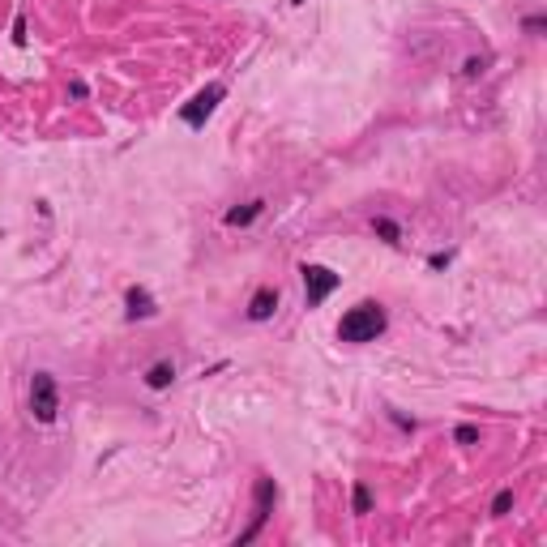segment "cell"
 Segmentation results:
<instances>
[{
	"label": "cell",
	"mask_w": 547,
	"mask_h": 547,
	"mask_svg": "<svg viewBox=\"0 0 547 547\" xmlns=\"http://www.w3.org/2000/svg\"><path fill=\"white\" fill-rule=\"evenodd\" d=\"M385 330H389L385 304H377V300H359L355 308H346V312H342V321H338V342L364 346V342H377Z\"/></svg>",
	"instance_id": "obj_1"
},
{
	"label": "cell",
	"mask_w": 547,
	"mask_h": 547,
	"mask_svg": "<svg viewBox=\"0 0 547 547\" xmlns=\"http://www.w3.org/2000/svg\"><path fill=\"white\" fill-rule=\"evenodd\" d=\"M30 415L35 424H56L60 415V385L52 372H35L30 377Z\"/></svg>",
	"instance_id": "obj_2"
},
{
	"label": "cell",
	"mask_w": 547,
	"mask_h": 547,
	"mask_svg": "<svg viewBox=\"0 0 547 547\" xmlns=\"http://www.w3.org/2000/svg\"><path fill=\"white\" fill-rule=\"evenodd\" d=\"M300 278H304V300H308V308H321L342 287V274H334L330 265H316V261H304L300 265Z\"/></svg>",
	"instance_id": "obj_3"
},
{
	"label": "cell",
	"mask_w": 547,
	"mask_h": 547,
	"mask_svg": "<svg viewBox=\"0 0 547 547\" xmlns=\"http://www.w3.org/2000/svg\"><path fill=\"white\" fill-rule=\"evenodd\" d=\"M274 505H278V483H274L269 475H261L257 479V487H253V526L248 530H240V539H235V547H244V543H253L261 530H265V521H269V513H274Z\"/></svg>",
	"instance_id": "obj_4"
},
{
	"label": "cell",
	"mask_w": 547,
	"mask_h": 547,
	"mask_svg": "<svg viewBox=\"0 0 547 547\" xmlns=\"http://www.w3.org/2000/svg\"><path fill=\"white\" fill-rule=\"evenodd\" d=\"M222 98H227V86H222V82H210L206 90H197L188 103L180 107V120L188 124V129H206V120L214 116V107L222 103Z\"/></svg>",
	"instance_id": "obj_5"
},
{
	"label": "cell",
	"mask_w": 547,
	"mask_h": 547,
	"mask_svg": "<svg viewBox=\"0 0 547 547\" xmlns=\"http://www.w3.org/2000/svg\"><path fill=\"white\" fill-rule=\"evenodd\" d=\"M278 300H283L278 287H257V291H253V300H248V308H244V316L253 321V325H265V321L278 312Z\"/></svg>",
	"instance_id": "obj_6"
},
{
	"label": "cell",
	"mask_w": 547,
	"mask_h": 547,
	"mask_svg": "<svg viewBox=\"0 0 547 547\" xmlns=\"http://www.w3.org/2000/svg\"><path fill=\"white\" fill-rule=\"evenodd\" d=\"M154 312H159V304H154V295L145 287H129V291H124V316H129V321H150Z\"/></svg>",
	"instance_id": "obj_7"
},
{
	"label": "cell",
	"mask_w": 547,
	"mask_h": 547,
	"mask_svg": "<svg viewBox=\"0 0 547 547\" xmlns=\"http://www.w3.org/2000/svg\"><path fill=\"white\" fill-rule=\"evenodd\" d=\"M141 381H145V389H154V393L171 389V385H176V359H159V364H150Z\"/></svg>",
	"instance_id": "obj_8"
},
{
	"label": "cell",
	"mask_w": 547,
	"mask_h": 547,
	"mask_svg": "<svg viewBox=\"0 0 547 547\" xmlns=\"http://www.w3.org/2000/svg\"><path fill=\"white\" fill-rule=\"evenodd\" d=\"M261 214H265V197H253V201L227 210V214H222V222H227V227H248V222H257Z\"/></svg>",
	"instance_id": "obj_9"
},
{
	"label": "cell",
	"mask_w": 547,
	"mask_h": 547,
	"mask_svg": "<svg viewBox=\"0 0 547 547\" xmlns=\"http://www.w3.org/2000/svg\"><path fill=\"white\" fill-rule=\"evenodd\" d=\"M372 235H381L385 244H402V227H397V222L393 218H385V214H377V218H372Z\"/></svg>",
	"instance_id": "obj_10"
},
{
	"label": "cell",
	"mask_w": 547,
	"mask_h": 547,
	"mask_svg": "<svg viewBox=\"0 0 547 547\" xmlns=\"http://www.w3.org/2000/svg\"><path fill=\"white\" fill-rule=\"evenodd\" d=\"M351 509H355V517H364V513H372V487L359 479L355 487H351Z\"/></svg>",
	"instance_id": "obj_11"
},
{
	"label": "cell",
	"mask_w": 547,
	"mask_h": 547,
	"mask_svg": "<svg viewBox=\"0 0 547 547\" xmlns=\"http://www.w3.org/2000/svg\"><path fill=\"white\" fill-rule=\"evenodd\" d=\"M483 73H487V56H466V60H462V78H466V82L483 78Z\"/></svg>",
	"instance_id": "obj_12"
},
{
	"label": "cell",
	"mask_w": 547,
	"mask_h": 547,
	"mask_svg": "<svg viewBox=\"0 0 547 547\" xmlns=\"http://www.w3.org/2000/svg\"><path fill=\"white\" fill-rule=\"evenodd\" d=\"M509 509H513V487L496 492V501H492V517H509Z\"/></svg>",
	"instance_id": "obj_13"
},
{
	"label": "cell",
	"mask_w": 547,
	"mask_h": 547,
	"mask_svg": "<svg viewBox=\"0 0 547 547\" xmlns=\"http://www.w3.org/2000/svg\"><path fill=\"white\" fill-rule=\"evenodd\" d=\"M454 440L470 449V445H479V428H475V424H458V428H454Z\"/></svg>",
	"instance_id": "obj_14"
},
{
	"label": "cell",
	"mask_w": 547,
	"mask_h": 547,
	"mask_svg": "<svg viewBox=\"0 0 547 547\" xmlns=\"http://www.w3.org/2000/svg\"><path fill=\"white\" fill-rule=\"evenodd\" d=\"M521 30H526V35H543V30H547V17H543V13L521 17Z\"/></svg>",
	"instance_id": "obj_15"
},
{
	"label": "cell",
	"mask_w": 547,
	"mask_h": 547,
	"mask_svg": "<svg viewBox=\"0 0 547 547\" xmlns=\"http://www.w3.org/2000/svg\"><path fill=\"white\" fill-rule=\"evenodd\" d=\"M13 43H17V47L26 43V17H21V13H17V21H13Z\"/></svg>",
	"instance_id": "obj_16"
},
{
	"label": "cell",
	"mask_w": 547,
	"mask_h": 547,
	"mask_svg": "<svg viewBox=\"0 0 547 547\" xmlns=\"http://www.w3.org/2000/svg\"><path fill=\"white\" fill-rule=\"evenodd\" d=\"M449 261H454V253H432V257H428V269H445Z\"/></svg>",
	"instance_id": "obj_17"
},
{
	"label": "cell",
	"mask_w": 547,
	"mask_h": 547,
	"mask_svg": "<svg viewBox=\"0 0 547 547\" xmlns=\"http://www.w3.org/2000/svg\"><path fill=\"white\" fill-rule=\"evenodd\" d=\"M389 419H393V424H397V428H402V432H415V428H419V424H415V419H406V415H397V411H389Z\"/></svg>",
	"instance_id": "obj_18"
},
{
	"label": "cell",
	"mask_w": 547,
	"mask_h": 547,
	"mask_svg": "<svg viewBox=\"0 0 547 547\" xmlns=\"http://www.w3.org/2000/svg\"><path fill=\"white\" fill-rule=\"evenodd\" d=\"M86 94H90L86 82H73V86H69V98H86Z\"/></svg>",
	"instance_id": "obj_19"
},
{
	"label": "cell",
	"mask_w": 547,
	"mask_h": 547,
	"mask_svg": "<svg viewBox=\"0 0 547 547\" xmlns=\"http://www.w3.org/2000/svg\"><path fill=\"white\" fill-rule=\"evenodd\" d=\"M291 5H304V0H291Z\"/></svg>",
	"instance_id": "obj_20"
}]
</instances>
